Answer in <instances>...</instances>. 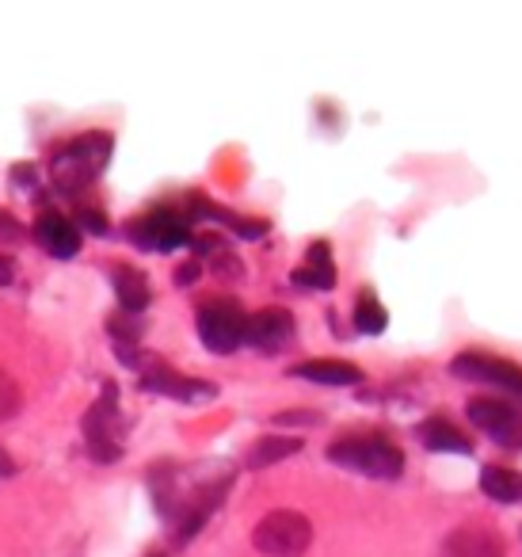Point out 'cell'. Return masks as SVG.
Returning a JSON list of instances; mask_svg holds the SVG:
<instances>
[{"label":"cell","instance_id":"obj_10","mask_svg":"<svg viewBox=\"0 0 522 557\" xmlns=\"http://www.w3.org/2000/svg\"><path fill=\"white\" fill-rule=\"evenodd\" d=\"M290 341H294L290 310H278V306H271V310H260V313H252V318H248L245 344H252V348L263 351V356H278V351H283Z\"/></svg>","mask_w":522,"mask_h":557},{"label":"cell","instance_id":"obj_9","mask_svg":"<svg viewBox=\"0 0 522 557\" xmlns=\"http://www.w3.org/2000/svg\"><path fill=\"white\" fill-rule=\"evenodd\" d=\"M141 389H153V394L172 397V401H187V405H202V401H214L217 397L214 382L184 379V374L169 371V367H161V363L146 367V374H141Z\"/></svg>","mask_w":522,"mask_h":557},{"label":"cell","instance_id":"obj_8","mask_svg":"<svg viewBox=\"0 0 522 557\" xmlns=\"http://www.w3.org/2000/svg\"><path fill=\"white\" fill-rule=\"evenodd\" d=\"M115 420H119V389L108 386L85 417V443L100 462H119V455H123V443L115 440Z\"/></svg>","mask_w":522,"mask_h":557},{"label":"cell","instance_id":"obj_23","mask_svg":"<svg viewBox=\"0 0 522 557\" xmlns=\"http://www.w3.org/2000/svg\"><path fill=\"white\" fill-rule=\"evenodd\" d=\"M80 225H85L88 233H108V222H103V214L96 207L80 210Z\"/></svg>","mask_w":522,"mask_h":557},{"label":"cell","instance_id":"obj_15","mask_svg":"<svg viewBox=\"0 0 522 557\" xmlns=\"http://www.w3.org/2000/svg\"><path fill=\"white\" fill-rule=\"evenodd\" d=\"M294 379L316 382V386H359L362 371L347 359H309V363L290 367Z\"/></svg>","mask_w":522,"mask_h":557},{"label":"cell","instance_id":"obj_5","mask_svg":"<svg viewBox=\"0 0 522 557\" xmlns=\"http://www.w3.org/2000/svg\"><path fill=\"white\" fill-rule=\"evenodd\" d=\"M469 424L481 435H488L496 447L504 450H522V412L511 401H499V397H476L465 409Z\"/></svg>","mask_w":522,"mask_h":557},{"label":"cell","instance_id":"obj_17","mask_svg":"<svg viewBox=\"0 0 522 557\" xmlns=\"http://www.w3.org/2000/svg\"><path fill=\"white\" fill-rule=\"evenodd\" d=\"M301 447H306V443H301L298 435H263V440H256L252 447H248L245 466L248 470H268V466H278L283 458L301 455Z\"/></svg>","mask_w":522,"mask_h":557},{"label":"cell","instance_id":"obj_26","mask_svg":"<svg viewBox=\"0 0 522 557\" xmlns=\"http://www.w3.org/2000/svg\"><path fill=\"white\" fill-rule=\"evenodd\" d=\"M9 237H20V225L12 222V214L0 210V240H9Z\"/></svg>","mask_w":522,"mask_h":557},{"label":"cell","instance_id":"obj_12","mask_svg":"<svg viewBox=\"0 0 522 557\" xmlns=\"http://www.w3.org/2000/svg\"><path fill=\"white\" fill-rule=\"evenodd\" d=\"M32 233H35V240L42 245V252L58 256V260H70V256L80 252L77 222H70V218L58 214V210H42V214L35 218Z\"/></svg>","mask_w":522,"mask_h":557},{"label":"cell","instance_id":"obj_4","mask_svg":"<svg viewBox=\"0 0 522 557\" xmlns=\"http://www.w3.org/2000/svg\"><path fill=\"white\" fill-rule=\"evenodd\" d=\"M195 329H199V341L214 356H233V351L245 344L248 313L240 310L229 298H214V302H202L195 313Z\"/></svg>","mask_w":522,"mask_h":557},{"label":"cell","instance_id":"obj_24","mask_svg":"<svg viewBox=\"0 0 522 557\" xmlns=\"http://www.w3.org/2000/svg\"><path fill=\"white\" fill-rule=\"evenodd\" d=\"M199 271H202V263H199V260L184 263V268H179V275H176V283H179V287H191L195 278H199Z\"/></svg>","mask_w":522,"mask_h":557},{"label":"cell","instance_id":"obj_21","mask_svg":"<svg viewBox=\"0 0 522 557\" xmlns=\"http://www.w3.org/2000/svg\"><path fill=\"white\" fill-rule=\"evenodd\" d=\"M214 268L222 271L225 278H240V260L233 252H225V248H217L214 252Z\"/></svg>","mask_w":522,"mask_h":557},{"label":"cell","instance_id":"obj_14","mask_svg":"<svg viewBox=\"0 0 522 557\" xmlns=\"http://www.w3.org/2000/svg\"><path fill=\"white\" fill-rule=\"evenodd\" d=\"M111 287H115L123 313H130V318L146 313V310H149V302H153V287H149V278L141 275L138 268H126V263L111 268Z\"/></svg>","mask_w":522,"mask_h":557},{"label":"cell","instance_id":"obj_20","mask_svg":"<svg viewBox=\"0 0 522 557\" xmlns=\"http://www.w3.org/2000/svg\"><path fill=\"white\" fill-rule=\"evenodd\" d=\"M20 405H24V389H20V382L12 379L9 371H0V420L16 417Z\"/></svg>","mask_w":522,"mask_h":557},{"label":"cell","instance_id":"obj_28","mask_svg":"<svg viewBox=\"0 0 522 557\" xmlns=\"http://www.w3.org/2000/svg\"><path fill=\"white\" fill-rule=\"evenodd\" d=\"M149 557H164V554H149Z\"/></svg>","mask_w":522,"mask_h":557},{"label":"cell","instance_id":"obj_22","mask_svg":"<svg viewBox=\"0 0 522 557\" xmlns=\"http://www.w3.org/2000/svg\"><path fill=\"white\" fill-rule=\"evenodd\" d=\"M275 424H321V417H316V412L294 409V412H275Z\"/></svg>","mask_w":522,"mask_h":557},{"label":"cell","instance_id":"obj_11","mask_svg":"<svg viewBox=\"0 0 522 557\" xmlns=\"http://www.w3.org/2000/svg\"><path fill=\"white\" fill-rule=\"evenodd\" d=\"M438 557H504V539L492 527L461 523L443 539Z\"/></svg>","mask_w":522,"mask_h":557},{"label":"cell","instance_id":"obj_2","mask_svg":"<svg viewBox=\"0 0 522 557\" xmlns=\"http://www.w3.org/2000/svg\"><path fill=\"white\" fill-rule=\"evenodd\" d=\"M111 134H80L73 138L70 146L58 149V157L50 161V176H54V187L58 191H77V187H88L111 161Z\"/></svg>","mask_w":522,"mask_h":557},{"label":"cell","instance_id":"obj_1","mask_svg":"<svg viewBox=\"0 0 522 557\" xmlns=\"http://www.w3.org/2000/svg\"><path fill=\"white\" fill-rule=\"evenodd\" d=\"M328 462H336L339 470H355L362 478L374 481H397L405 473V455L389 435L377 432H359V435H339L328 447Z\"/></svg>","mask_w":522,"mask_h":557},{"label":"cell","instance_id":"obj_27","mask_svg":"<svg viewBox=\"0 0 522 557\" xmlns=\"http://www.w3.org/2000/svg\"><path fill=\"white\" fill-rule=\"evenodd\" d=\"M16 473V462L9 458V450H0V478H12Z\"/></svg>","mask_w":522,"mask_h":557},{"label":"cell","instance_id":"obj_7","mask_svg":"<svg viewBox=\"0 0 522 557\" xmlns=\"http://www.w3.org/2000/svg\"><path fill=\"white\" fill-rule=\"evenodd\" d=\"M130 240L138 248H149V252H176V248L191 245V230H187V218L176 214V210H149V214L134 218L126 225Z\"/></svg>","mask_w":522,"mask_h":557},{"label":"cell","instance_id":"obj_16","mask_svg":"<svg viewBox=\"0 0 522 557\" xmlns=\"http://www.w3.org/2000/svg\"><path fill=\"white\" fill-rule=\"evenodd\" d=\"M294 283L309 290H332L336 287V263H332V248L324 240H313L306 252V263L294 271Z\"/></svg>","mask_w":522,"mask_h":557},{"label":"cell","instance_id":"obj_13","mask_svg":"<svg viewBox=\"0 0 522 557\" xmlns=\"http://www.w3.org/2000/svg\"><path fill=\"white\" fill-rule=\"evenodd\" d=\"M420 443L435 455H473V440L461 432L458 424H450L446 417H427L420 428H415Z\"/></svg>","mask_w":522,"mask_h":557},{"label":"cell","instance_id":"obj_25","mask_svg":"<svg viewBox=\"0 0 522 557\" xmlns=\"http://www.w3.org/2000/svg\"><path fill=\"white\" fill-rule=\"evenodd\" d=\"M12 278H16V260H12V256L0 252V287H9Z\"/></svg>","mask_w":522,"mask_h":557},{"label":"cell","instance_id":"obj_18","mask_svg":"<svg viewBox=\"0 0 522 557\" xmlns=\"http://www.w3.org/2000/svg\"><path fill=\"white\" fill-rule=\"evenodd\" d=\"M481 493L496 504H522V470H511V466H484Z\"/></svg>","mask_w":522,"mask_h":557},{"label":"cell","instance_id":"obj_3","mask_svg":"<svg viewBox=\"0 0 522 557\" xmlns=\"http://www.w3.org/2000/svg\"><path fill=\"white\" fill-rule=\"evenodd\" d=\"M313 542V523L294 508H275L256 523L252 546L263 557H301Z\"/></svg>","mask_w":522,"mask_h":557},{"label":"cell","instance_id":"obj_6","mask_svg":"<svg viewBox=\"0 0 522 557\" xmlns=\"http://www.w3.org/2000/svg\"><path fill=\"white\" fill-rule=\"evenodd\" d=\"M450 374L465 382L496 386V389H504L507 397H522V367L511 363V359L488 356V351H461V356H453Z\"/></svg>","mask_w":522,"mask_h":557},{"label":"cell","instance_id":"obj_19","mask_svg":"<svg viewBox=\"0 0 522 557\" xmlns=\"http://www.w3.org/2000/svg\"><path fill=\"white\" fill-rule=\"evenodd\" d=\"M385 325H389L385 306L377 302L374 290H362L359 302H355V329H359L362 336H377V333H385Z\"/></svg>","mask_w":522,"mask_h":557}]
</instances>
